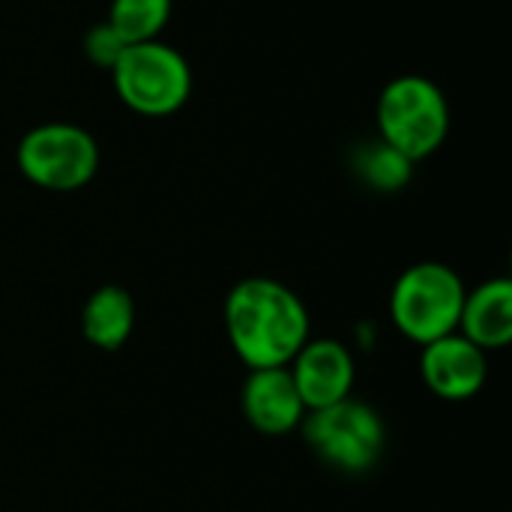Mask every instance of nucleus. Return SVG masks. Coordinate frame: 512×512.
<instances>
[{"label": "nucleus", "mask_w": 512, "mask_h": 512, "mask_svg": "<svg viewBox=\"0 0 512 512\" xmlns=\"http://www.w3.org/2000/svg\"><path fill=\"white\" fill-rule=\"evenodd\" d=\"M225 336L246 369H279L309 339V309L270 276L240 279L225 297Z\"/></svg>", "instance_id": "obj_1"}, {"label": "nucleus", "mask_w": 512, "mask_h": 512, "mask_svg": "<svg viewBox=\"0 0 512 512\" xmlns=\"http://www.w3.org/2000/svg\"><path fill=\"white\" fill-rule=\"evenodd\" d=\"M378 138L414 165L441 150L450 135V102L426 75H399L384 84L375 108Z\"/></svg>", "instance_id": "obj_2"}, {"label": "nucleus", "mask_w": 512, "mask_h": 512, "mask_svg": "<svg viewBox=\"0 0 512 512\" xmlns=\"http://www.w3.org/2000/svg\"><path fill=\"white\" fill-rule=\"evenodd\" d=\"M108 75L117 99L141 117L177 114L192 96L189 60L162 39L126 45Z\"/></svg>", "instance_id": "obj_3"}, {"label": "nucleus", "mask_w": 512, "mask_h": 512, "mask_svg": "<svg viewBox=\"0 0 512 512\" xmlns=\"http://www.w3.org/2000/svg\"><path fill=\"white\" fill-rule=\"evenodd\" d=\"M462 303V276L441 261H420L396 279L390 294V315L396 330L423 348L459 330Z\"/></svg>", "instance_id": "obj_4"}, {"label": "nucleus", "mask_w": 512, "mask_h": 512, "mask_svg": "<svg viewBox=\"0 0 512 512\" xmlns=\"http://www.w3.org/2000/svg\"><path fill=\"white\" fill-rule=\"evenodd\" d=\"M300 432L306 447L339 474L372 471L387 447V426L381 414L354 396L309 411L300 423Z\"/></svg>", "instance_id": "obj_5"}, {"label": "nucleus", "mask_w": 512, "mask_h": 512, "mask_svg": "<svg viewBox=\"0 0 512 512\" xmlns=\"http://www.w3.org/2000/svg\"><path fill=\"white\" fill-rule=\"evenodd\" d=\"M21 177L45 192H78L99 171L96 138L75 123H39L15 147Z\"/></svg>", "instance_id": "obj_6"}, {"label": "nucleus", "mask_w": 512, "mask_h": 512, "mask_svg": "<svg viewBox=\"0 0 512 512\" xmlns=\"http://www.w3.org/2000/svg\"><path fill=\"white\" fill-rule=\"evenodd\" d=\"M294 387L309 411L336 405L351 396L357 381L354 354L339 339H306V345L288 363Z\"/></svg>", "instance_id": "obj_7"}, {"label": "nucleus", "mask_w": 512, "mask_h": 512, "mask_svg": "<svg viewBox=\"0 0 512 512\" xmlns=\"http://www.w3.org/2000/svg\"><path fill=\"white\" fill-rule=\"evenodd\" d=\"M420 375L429 393L444 402H468L489 381V354L462 333L441 336L420 351Z\"/></svg>", "instance_id": "obj_8"}, {"label": "nucleus", "mask_w": 512, "mask_h": 512, "mask_svg": "<svg viewBox=\"0 0 512 512\" xmlns=\"http://www.w3.org/2000/svg\"><path fill=\"white\" fill-rule=\"evenodd\" d=\"M240 411L255 432L270 438L291 435L306 417V405L294 387L288 366L249 369L240 387Z\"/></svg>", "instance_id": "obj_9"}, {"label": "nucleus", "mask_w": 512, "mask_h": 512, "mask_svg": "<svg viewBox=\"0 0 512 512\" xmlns=\"http://www.w3.org/2000/svg\"><path fill=\"white\" fill-rule=\"evenodd\" d=\"M480 351H504L512 342V282L507 276L489 279L465 291L459 330Z\"/></svg>", "instance_id": "obj_10"}, {"label": "nucleus", "mask_w": 512, "mask_h": 512, "mask_svg": "<svg viewBox=\"0 0 512 512\" xmlns=\"http://www.w3.org/2000/svg\"><path fill=\"white\" fill-rule=\"evenodd\" d=\"M135 330V300L120 285L96 288L81 306V336L99 351H120Z\"/></svg>", "instance_id": "obj_11"}, {"label": "nucleus", "mask_w": 512, "mask_h": 512, "mask_svg": "<svg viewBox=\"0 0 512 512\" xmlns=\"http://www.w3.org/2000/svg\"><path fill=\"white\" fill-rule=\"evenodd\" d=\"M354 171L357 177L375 189V192H399L411 183L414 177V162L375 138L372 144H363L354 156Z\"/></svg>", "instance_id": "obj_12"}, {"label": "nucleus", "mask_w": 512, "mask_h": 512, "mask_svg": "<svg viewBox=\"0 0 512 512\" xmlns=\"http://www.w3.org/2000/svg\"><path fill=\"white\" fill-rule=\"evenodd\" d=\"M174 0H111L108 6V24L123 36L126 45L159 39L171 18Z\"/></svg>", "instance_id": "obj_13"}, {"label": "nucleus", "mask_w": 512, "mask_h": 512, "mask_svg": "<svg viewBox=\"0 0 512 512\" xmlns=\"http://www.w3.org/2000/svg\"><path fill=\"white\" fill-rule=\"evenodd\" d=\"M81 48H84V57H87L96 69L111 72L114 63L120 60V54L126 51V42H123V36H120L108 21H99V24H93V27L84 33Z\"/></svg>", "instance_id": "obj_14"}]
</instances>
